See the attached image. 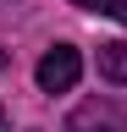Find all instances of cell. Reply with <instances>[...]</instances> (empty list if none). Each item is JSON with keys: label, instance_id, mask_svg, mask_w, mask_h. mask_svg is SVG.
<instances>
[{"label": "cell", "instance_id": "5", "mask_svg": "<svg viewBox=\"0 0 127 132\" xmlns=\"http://www.w3.org/2000/svg\"><path fill=\"white\" fill-rule=\"evenodd\" d=\"M0 132H6V105H0Z\"/></svg>", "mask_w": 127, "mask_h": 132}, {"label": "cell", "instance_id": "2", "mask_svg": "<svg viewBox=\"0 0 127 132\" xmlns=\"http://www.w3.org/2000/svg\"><path fill=\"white\" fill-rule=\"evenodd\" d=\"M66 132H127V105L88 99V105H83V110L66 121Z\"/></svg>", "mask_w": 127, "mask_h": 132}, {"label": "cell", "instance_id": "1", "mask_svg": "<svg viewBox=\"0 0 127 132\" xmlns=\"http://www.w3.org/2000/svg\"><path fill=\"white\" fill-rule=\"evenodd\" d=\"M39 88L44 94H66L77 88V77H83V55H77L72 44H55V50H44V61H39Z\"/></svg>", "mask_w": 127, "mask_h": 132}, {"label": "cell", "instance_id": "6", "mask_svg": "<svg viewBox=\"0 0 127 132\" xmlns=\"http://www.w3.org/2000/svg\"><path fill=\"white\" fill-rule=\"evenodd\" d=\"M6 61H11V55H6V50H0V66H6Z\"/></svg>", "mask_w": 127, "mask_h": 132}, {"label": "cell", "instance_id": "3", "mask_svg": "<svg viewBox=\"0 0 127 132\" xmlns=\"http://www.w3.org/2000/svg\"><path fill=\"white\" fill-rule=\"evenodd\" d=\"M100 77L127 88V44H100Z\"/></svg>", "mask_w": 127, "mask_h": 132}, {"label": "cell", "instance_id": "4", "mask_svg": "<svg viewBox=\"0 0 127 132\" xmlns=\"http://www.w3.org/2000/svg\"><path fill=\"white\" fill-rule=\"evenodd\" d=\"M72 6H83L94 16H110V22H127V0H72Z\"/></svg>", "mask_w": 127, "mask_h": 132}]
</instances>
